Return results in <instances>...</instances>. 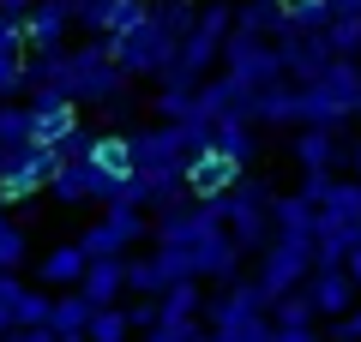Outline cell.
<instances>
[{
  "label": "cell",
  "mask_w": 361,
  "mask_h": 342,
  "mask_svg": "<svg viewBox=\"0 0 361 342\" xmlns=\"http://www.w3.org/2000/svg\"><path fill=\"white\" fill-rule=\"evenodd\" d=\"M241 265H247V253L229 241V234H211V241L193 246V282L229 289V282H241Z\"/></svg>",
  "instance_id": "obj_12"
},
{
  "label": "cell",
  "mask_w": 361,
  "mask_h": 342,
  "mask_svg": "<svg viewBox=\"0 0 361 342\" xmlns=\"http://www.w3.org/2000/svg\"><path fill=\"white\" fill-rule=\"evenodd\" d=\"M30 96V54H0V102Z\"/></svg>",
  "instance_id": "obj_32"
},
{
  "label": "cell",
  "mask_w": 361,
  "mask_h": 342,
  "mask_svg": "<svg viewBox=\"0 0 361 342\" xmlns=\"http://www.w3.org/2000/svg\"><path fill=\"white\" fill-rule=\"evenodd\" d=\"M313 270H319L313 246H301V241H271L265 253H259L253 282H259V294H265V300L277 306L283 294H301V289H307V277H313Z\"/></svg>",
  "instance_id": "obj_6"
},
{
  "label": "cell",
  "mask_w": 361,
  "mask_h": 342,
  "mask_svg": "<svg viewBox=\"0 0 361 342\" xmlns=\"http://www.w3.org/2000/svg\"><path fill=\"white\" fill-rule=\"evenodd\" d=\"M241 180H247V168H235L229 156H217V151H205V156H193V163H187V192H193V204L229 198Z\"/></svg>",
  "instance_id": "obj_11"
},
{
  "label": "cell",
  "mask_w": 361,
  "mask_h": 342,
  "mask_svg": "<svg viewBox=\"0 0 361 342\" xmlns=\"http://www.w3.org/2000/svg\"><path fill=\"white\" fill-rule=\"evenodd\" d=\"M319 216H325V222H343V228H361V180H355V175H349V180H337Z\"/></svg>",
  "instance_id": "obj_26"
},
{
  "label": "cell",
  "mask_w": 361,
  "mask_h": 342,
  "mask_svg": "<svg viewBox=\"0 0 361 342\" xmlns=\"http://www.w3.org/2000/svg\"><path fill=\"white\" fill-rule=\"evenodd\" d=\"M277 342H325L319 330H295V336H277Z\"/></svg>",
  "instance_id": "obj_48"
},
{
  "label": "cell",
  "mask_w": 361,
  "mask_h": 342,
  "mask_svg": "<svg viewBox=\"0 0 361 342\" xmlns=\"http://www.w3.org/2000/svg\"><path fill=\"white\" fill-rule=\"evenodd\" d=\"M325 49H331V61H361V18H331Z\"/></svg>",
  "instance_id": "obj_34"
},
{
  "label": "cell",
  "mask_w": 361,
  "mask_h": 342,
  "mask_svg": "<svg viewBox=\"0 0 361 342\" xmlns=\"http://www.w3.org/2000/svg\"><path fill=\"white\" fill-rule=\"evenodd\" d=\"M49 198L54 204H90V163H61L49 180Z\"/></svg>",
  "instance_id": "obj_25"
},
{
  "label": "cell",
  "mask_w": 361,
  "mask_h": 342,
  "mask_svg": "<svg viewBox=\"0 0 361 342\" xmlns=\"http://www.w3.org/2000/svg\"><path fill=\"white\" fill-rule=\"evenodd\" d=\"M127 289H133V300H163V294H169V282H163V270H157L151 253L127 258Z\"/></svg>",
  "instance_id": "obj_28"
},
{
  "label": "cell",
  "mask_w": 361,
  "mask_h": 342,
  "mask_svg": "<svg viewBox=\"0 0 361 342\" xmlns=\"http://www.w3.org/2000/svg\"><path fill=\"white\" fill-rule=\"evenodd\" d=\"M54 324V294L49 289H25L18 300V330H49Z\"/></svg>",
  "instance_id": "obj_35"
},
{
  "label": "cell",
  "mask_w": 361,
  "mask_h": 342,
  "mask_svg": "<svg viewBox=\"0 0 361 342\" xmlns=\"http://www.w3.org/2000/svg\"><path fill=\"white\" fill-rule=\"evenodd\" d=\"M18 342H61L54 330H18Z\"/></svg>",
  "instance_id": "obj_47"
},
{
  "label": "cell",
  "mask_w": 361,
  "mask_h": 342,
  "mask_svg": "<svg viewBox=\"0 0 361 342\" xmlns=\"http://www.w3.org/2000/svg\"><path fill=\"white\" fill-rule=\"evenodd\" d=\"M211 151H217V156H229L235 168H247V163L259 156V127H253V120H223V127H217V139H211Z\"/></svg>",
  "instance_id": "obj_21"
},
{
  "label": "cell",
  "mask_w": 361,
  "mask_h": 342,
  "mask_svg": "<svg viewBox=\"0 0 361 342\" xmlns=\"http://www.w3.org/2000/svg\"><path fill=\"white\" fill-rule=\"evenodd\" d=\"M289 156H295V168H301V175H343V168L355 163V144H349L343 132L301 127L295 139H289Z\"/></svg>",
  "instance_id": "obj_9"
},
{
  "label": "cell",
  "mask_w": 361,
  "mask_h": 342,
  "mask_svg": "<svg viewBox=\"0 0 361 342\" xmlns=\"http://www.w3.org/2000/svg\"><path fill=\"white\" fill-rule=\"evenodd\" d=\"M271 6H283V13H289V6H295V0H271Z\"/></svg>",
  "instance_id": "obj_50"
},
{
  "label": "cell",
  "mask_w": 361,
  "mask_h": 342,
  "mask_svg": "<svg viewBox=\"0 0 361 342\" xmlns=\"http://www.w3.org/2000/svg\"><path fill=\"white\" fill-rule=\"evenodd\" d=\"M127 84H133V78L121 72L109 37H90V42H78V49H66V96H73V102L109 108L115 96H127Z\"/></svg>",
  "instance_id": "obj_3"
},
{
  "label": "cell",
  "mask_w": 361,
  "mask_h": 342,
  "mask_svg": "<svg viewBox=\"0 0 361 342\" xmlns=\"http://www.w3.org/2000/svg\"><path fill=\"white\" fill-rule=\"evenodd\" d=\"M25 258H30V234L6 216V228H0V277H18V270H25Z\"/></svg>",
  "instance_id": "obj_31"
},
{
  "label": "cell",
  "mask_w": 361,
  "mask_h": 342,
  "mask_svg": "<svg viewBox=\"0 0 361 342\" xmlns=\"http://www.w3.org/2000/svg\"><path fill=\"white\" fill-rule=\"evenodd\" d=\"M30 13H37V0H0V18H6V25H25Z\"/></svg>",
  "instance_id": "obj_44"
},
{
  "label": "cell",
  "mask_w": 361,
  "mask_h": 342,
  "mask_svg": "<svg viewBox=\"0 0 361 342\" xmlns=\"http://www.w3.org/2000/svg\"><path fill=\"white\" fill-rule=\"evenodd\" d=\"M90 163L103 168V175H121V180H127V175H133V144H127V132H109V127H103V144H97Z\"/></svg>",
  "instance_id": "obj_29"
},
{
  "label": "cell",
  "mask_w": 361,
  "mask_h": 342,
  "mask_svg": "<svg viewBox=\"0 0 361 342\" xmlns=\"http://www.w3.org/2000/svg\"><path fill=\"white\" fill-rule=\"evenodd\" d=\"M271 324H277V336H295V330H313V324H319V312H313L307 294H283V300L271 306Z\"/></svg>",
  "instance_id": "obj_27"
},
{
  "label": "cell",
  "mask_w": 361,
  "mask_h": 342,
  "mask_svg": "<svg viewBox=\"0 0 361 342\" xmlns=\"http://www.w3.org/2000/svg\"><path fill=\"white\" fill-rule=\"evenodd\" d=\"M157 270H163L169 289H180V282H193V253H175V246H151Z\"/></svg>",
  "instance_id": "obj_37"
},
{
  "label": "cell",
  "mask_w": 361,
  "mask_h": 342,
  "mask_svg": "<svg viewBox=\"0 0 361 342\" xmlns=\"http://www.w3.org/2000/svg\"><path fill=\"white\" fill-rule=\"evenodd\" d=\"M78 294H85L97 312H103V306H121V294H133V289H127V258H90Z\"/></svg>",
  "instance_id": "obj_19"
},
{
  "label": "cell",
  "mask_w": 361,
  "mask_h": 342,
  "mask_svg": "<svg viewBox=\"0 0 361 342\" xmlns=\"http://www.w3.org/2000/svg\"><path fill=\"white\" fill-rule=\"evenodd\" d=\"M109 49H115V61H121L127 78H163L169 66L180 61V42L169 37L157 18H145V25L127 30V37H109Z\"/></svg>",
  "instance_id": "obj_5"
},
{
  "label": "cell",
  "mask_w": 361,
  "mask_h": 342,
  "mask_svg": "<svg viewBox=\"0 0 361 342\" xmlns=\"http://www.w3.org/2000/svg\"><path fill=\"white\" fill-rule=\"evenodd\" d=\"M331 336H337V342H361V306H355L349 318H337V324H331Z\"/></svg>",
  "instance_id": "obj_45"
},
{
  "label": "cell",
  "mask_w": 361,
  "mask_h": 342,
  "mask_svg": "<svg viewBox=\"0 0 361 342\" xmlns=\"http://www.w3.org/2000/svg\"><path fill=\"white\" fill-rule=\"evenodd\" d=\"M139 241H151V216H145V210H127V204L103 210L97 222L85 228V234H78L85 258H127Z\"/></svg>",
  "instance_id": "obj_7"
},
{
  "label": "cell",
  "mask_w": 361,
  "mask_h": 342,
  "mask_svg": "<svg viewBox=\"0 0 361 342\" xmlns=\"http://www.w3.org/2000/svg\"><path fill=\"white\" fill-rule=\"evenodd\" d=\"M343 175H301V186H295V198H307L313 210H325V198H331V186Z\"/></svg>",
  "instance_id": "obj_40"
},
{
  "label": "cell",
  "mask_w": 361,
  "mask_h": 342,
  "mask_svg": "<svg viewBox=\"0 0 361 342\" xmlns=\"http://www.w3.org/2000/svg\"><path fill=\"white\" fill-rule=\"evenodd\" d=\"M90 318H97V306L85 300V294H54V336L61 342H85V330H90Z\"/></svg>",
  "instance_id": "obj_22"
},
{
  "label": "cell",
  "mask_w": 361,
  "mask_h": 342,
  "mask_svg": "<svg viewBox=\"0 0 361 342\" xmlns=\"http://www.w3.org/2000/svg\"><path fill=\"white\" fill-rule=\"evenodd\" d=\"M133 114H139V96L127 90V96H115V102L103 108V120H109V132H115V127H127V132H133Z\"/></svg>",
  "instance_id": "obj_43"
},
{
  "label": "cell",
  "mask_w": 361,
  "mask_h": 342,
  "mask_svg": "<svg viewBox=\"0 0 361 342\" xmlns=\"http://www.w3.org/2000/svg\"><path fill=\"white\" fill-rule=\"evenodd\" d=\"M223 204V234H229L235 246H241L247 258H259L271 241H277V228H271V204H277V186H271L265 175H247L241 186L229 192Z\"/></svg>",
  "instance_id": "obj_2"
},
{
  "label": "cell",
  "mask_w": 361,
  "mask_h": 342,
  "mask_svg": "<svg viewBox=\"0 0 361 342\" xmlns=\"http://www.w3.org/2000/svg\"><path fill=\"white\" fill-rule=\"evenodd\" d=\"M25 144H37L30 102H0V151H25Z\"/></svg>",
  "instance_id": "obj_23"
},
{
  "label": "cell",
  "mask_w": 361,
  "mask_h": 342,
  "mask_svg": "<svg viewBox=\"0 0 361 342\" xmlns=\"http://www.w3.org/2000/svg\"><path fill=\"white\" fill-rule=\"evenodd\" d=\"M0 228H6V204H0Z\"/></svg>",
  "instance_id": "obj_51"
},
{
  "label": "cell",
  "mask_w": 361,
  "mask_h": 342,
  "mask_svg": "<svg viewBox=\"0 0 361 342\" xmlns=\"http://www.w3.org/2000/svg\"><path fill=\"white\" fill-rule=\"evenodd\" d=\"M66 30H73V6H61V0H37V13L25 18L30 54H61L66 49Z\"/></svg>",
  "instance_id": "obj_17"
},
{
  "label": "cell",
  "mask_w": 361,
  "mask_h": 342,
  "mask_svg": "<svg viewBox=\"0 0 361 342\" xmlns=\"http://www.w3.org/2000/svg\"><path fill=\"white\" fill-rule=\"evenodd\" d=\"M85 270H90V258H85V246H78V241L49 246V253H42V265H37V289H49V294H78Z\"/></svg>",
  "instance_id": "obj_14"
},
{
  "label": "cell",
  "mask_w": 361,
  "mask_h": 342,
  "mask_svg": "<svg viewBox=\"0 0 361 342\" xmlns=\"http://www.w3.org/2000/svg\"><path fill=\"white\" fill-rule=\"evenodd\" d=\"M6 342H18V336H6Z\"/></svg>",
  "instance_id": "obj_53"
},
{
  "label": "cell",
  "mask_w": 361,
  "mask_h": 342,
  "mask_svg": "<svg viewBox=\"0 0 361 342\" xmlns=\"http://www.w3.org/2000/svg\"><path fill=\"white\" fill-rule=\"evenodd\" d=\"M301 294H307V300H313V312H319V318H331V324H337V318H349V312L361 306V300H355V282H349V270H343V265L313 270Z\"/></svg>",
  "instance_id": "obj_13"
},
{
  "label": "cell",
  "mask_w": 361,
  "mask_h": 342,
  "mask_svg": "<svg viewBox=\"0 0 361 342\" xmlns=\"http://www.w3.org/2000/svg\"><path fill=\"white\" fill-rule=\"evenodd\" d=\"M127 324H133V336H151V330L163 324V306H157V300H133L127 306Z\"/></svg>",
  "instance_id": "obj_42"
},
{
  "label": "cell",
  "mask_w": 361,
  "mask_h": 342,
  "mask_svg": "<svg viewBox=\"0 0 361 342\" xmlns=\"http://www.w3.org/2000/svg\"><path fill=\"white\" fill-rule=\"evenodd\" d=\"M25 289H30L25 277H0V342L18 336V300H25Z\"/></svg>",
  "instance_id": "obj_36"
},
{
  "label": "cell",
  "mask_w": 361,
  "mask_h": 342,
  "mask_svg": "<svg viewBox=\"0 0 361 342\" xmlns=\"http://www.w3.org/2000/svg\"><path fill=\"white\" fill-rule=\"evenodd\" d=\"M361 114V61H331L313 84H301V127L343 132Z\"/></svg>",
  "instance_id": "obj_1"
},
{
  "label": "cell",
  "mask_w": 361,
  "mask_h": 342,
  "mask_svg": "<svg viewBox=\"0 0 361 342\" xmlns=\"http://www.w3.org/2000/svg\"><path fill=\"white\" fill-rule=\"evenodd\" d=\"M253 127H283V132H301V84L283 78L253 96Z\"/></svg>",
  "instance_id": "obj_16"
},
{
  "label": "cell",
  "mask_w": 361,
  "mask_h": 342,
  "mask_svg": "<svg viewBox=\"0 0 361 342\" xmlns=\"http://www.w3.org/2000/svg\"><path fill=\"white\" fill-rule=\"evenodd\" d=\"M277 54H283V72L295 78V84H313V78L331 66L325 37H295V30H283V37H277Z\"/></svg>",
  "instance_id": "obj_15"
},
{
  "label": "cell",
  "mask_w": 361,
  "mask_h": 342,
  "mask_svg": "<svg viewBox=\"0 0 361 342\" xmlns=\"http://www.w3.org/2000/svg\"><path fill=\"white\" fill-rule=\"evenodd\" d=\"M271 228H277V241L313 246V241H319V210H313L307 198H295V192H277V204H271Z\"/></svg>",
  "instance_id": "obj_18"
},
{
  "label": "cell",
  "mask_w": 361,
  "mask_h": 342,
  "mask_svg": "<svg viewBox=\"0 0 361 342\" xmlns=\"http://www.w3.org/2000/svg\"><path fill=\"white\" fill-rule=\"evenodd\" d=\"M85 342H133V324H127V306H103V312L90 318Z\"/></svg>",
  "instance_id": "obj_33"
},
{
  "label": "cell",
  "mask_w": 361,
  "mask_h": 342,
  "mask_svg": "<svg viewBox=\"0 0 361 342\" xmlns=\"http://www.w3.org/2000/svg\"><path fill=\"white\" fill-rule=\"evenodd\" d=\"M109 6H115V0H73V25H78V30H97V37H103Z\"/></svg>",
  "instance_id": "obj_41"
},
{
  "label": "cell",
  "mask_w": 361,
  "mask_h": 342,
  "mask_svg": "<svg viewBox=\"0 0 361 342\" xmlns=\"http://www.w3.org/2000/svg\"><path fill=\"white\" fill-rule=\"evenodd\" d=\"M223 72L229 78H241L247 90H271V84H283V54H277V42H265V37H241V30H235L229 37V49H223Z\"/></svg>",
  "instance_id": "obj_8"
},
{
  "label": "cell",
  "mask_w": 361,
  "mask_h": 342,
  "mask_svg": "<svg viewBox=\"0 0 361 342\" xmlns=\"http://www.w3.org/2000/svg\"><path fill=\"white\" fill-rule=\"evenodd\" d=\"M343 270H349V282H355V294H361V246H355V253L343 258Z\"/></svg>",
  "instance_id": "obj_46"
},
{
  "label": "cell",
  "mask_w": 361,
  "mask_h": 342,
  "mask_svg": "<svg viewBox=\"0 0 361 342\" xmlns=\"http://www.w3.org/2000/svg\"><path fill=\"white\" fill-rule=\"evenodd\" d=\"M199 120H211V127H223V120H253V90L241 84V78L217 72L199 84Z\"/></svg>",
  "instance_id": "obj_10"
},
{
  "label": "cell",
  "mask_w": 361,
  "mask_h": 342,
  "mask_svg": "<svg viewBox=\"0 0 361 342\" xmlns=\"http://www.w3.org/2000/svg\"><path fill=\"white\" fill-rule=\"evenodd\" d=\"M205 300H211L205 282H180V289H169L157 306H163V318H175V324H193V318H205Z\"/></svg>",
  "instance_id": "obj_24"
},
{
  "label": "cell",
  "mask_w": 361,
  "mask_h": 342,
  "mask_svg": "<svg viewBox=\"0 0 361 342\" xmlns=\"http://www.w3.org/2000/svg\"><path fill=\"white\" fill-rule=\"evenodd\" d=\"M61 6H73V0H61Z\"/></svg>",
  "instance_id": "obj_52"
},
{
  "label": "cell",
  "mask_w": 361,
  "mask_h": 342,
  "mask_svg": "<svg viewBox=\"0 0 361 342\" xmlns=\"http://www.w3.org/2000/svg\"><path fill=\"white\" fill-rule=\"evenodd\" d=\"M97 144H103V127H78L73 139L61 144V163H90V156H97Z\"/></svg>",
  "instance_id": "obj_38"
},
{
  "label": "cell",
  "mask_w": 361,
  "mask_h": 342,
  "mask_svg": "<svg viewBox=\"0 0 361 342\" xmlns=\"http://www.w3.org/2000/svg\"><path fill=\"white\" fill-rule=\"evenodd\" d=\"M145 342H205V318H193V324H175V318H163V324H157Z\"/></svg>",
  "instance_id": "obj_39"
},
{
  "label": "cell",
  "mask_w": 361,
  "mask_h": 342,
  "mask_svg": "<svg viewBox=\"0 0 361 342\" xmlns=\"http://www.w3.org/2000/svg\"><path fill=\"white\" fill-rule=\"evenodd\" d=\"M289 30L295 37H325L331 30V0H295L289 6Z\"/></svg>",
  "instance_id": "obj_30"
},
{
  "label": "cell",
  "mask_w": 361,
  "mask_h": 342,
  "mask_svg": "<svg viewBox=\"0 0 361 342\" xmlns=\"http://www.w3.org/2000/svg\"><path fill=\"white\" fill-rule=\"evenodd\" d=\"M127 144H133V175H145V180L187 175V163H193L187 127H163V120H151V127H133Z\"/></svg>",
  "instance_id": "obj_4"
},
{
  "label": "cell",
  "mask_w": 361,
  "mask_h": 342,
  "mask_svg": "<svg viewBox=\"0 0 361 342\" xmlns=\"http://www.w3.org/2000/svg\"><path fill=\"white\" fill-rule=\"evenodd\" d=\"M235 30H241V37L277 42L289 30V13H283V6H271V0H241V6H235Z\"/></svg>",
  "instance_id": "obj_20"
},
{
  "label": "cell",
  "mask_w": 361,
  "mask_h": 342,
  "mask_svg": "<svg viewBox=\"0 0 361 342\" xmlns=\"http://www.w3.org/2000/svg\"><path fill=\"white\" fill-rule=\"evenodd\" d=\"M349 175H355V180H361V139H355V163H349Z\"/></svg>",
  "instance_id": "obj_49"
}]
</instances>
